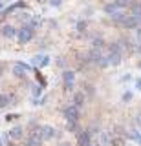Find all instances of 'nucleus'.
Here are the masks:
<instances>
[{
  "mask_svg": "<svg viewBox=\"0 0 141 146\" xmlns=\"http://www.w3.org/2000/svg\"><path fill=\"white\" fill-rule=\"evenodd\" d=\"M101 141L104 144H108V143H110V135H108L106 131H103V133H101Z\"/></svg>",
  "mask_w": 141,
  "mask_h": 146,
  "instance_id": "nucleus-18",
  "label": "nucleus"
},
{
  "mask_svg": "<svg viewBox=\"0 0 141 146\" xmlns=\"http://www.w3.org/2000/svg\"><path fill=\"white\" fill-rule=\"evenodd\" d=\"M59 146H72L70 143H62V144H59Z\"/></svg>",
  "mask_w": 141,
  "mask_h": 146,
  "instance_id": "nucleus-27",
  "label": "nucleus"
},
{
  "mask_svg": "<svg viewBox=\"0 0 141 146\" xmlns=\"http://www.w3.org/2000/svg\"><path fill=\"white\" fill-rule=\"evenodd\" d=\"M136 49H138V53H139V55H141V42H139V44H138V46H136Z\"/></svg>",
  "mask_w": 141,
  "mask_h": 146,
  "instance_id": "nucleus-24",
  "label": "nucleus"
},
{
  "mask_svg": "<svg viewBox=\"0 0 141 146\" xmlns=\"http://www.w3.org/2000/svg\"><path fill=\"white\" fill-rule=\"evenodd\" d=\"M86 97H88V95L84 93L83 90H79V91H75L74 93V106H77V108H84V104H86Z\"/></svg>",
  "mask_w": 141,
  "mask_h": 146,
  "instance_id": "nucleus-4",
  "label": "nucleus"
},
{
  "mask_svg": "<svg viewBox=\"0 0 141 146\" xmlns=\"http://www.w3.org/2000/svg\"><path fill=\"white\" fill-rule=\"evenodd\" d=\"M123 100H125V102H130V100H132V91H126V93H123Z\"/></svg>",
  "mask_w": 141,
  "mask_h": 146,
  "instance_id": "nucleus-19",
  "label": "nucleus"
},
{
  "mask_svg": "<svg viewBox=\"0 0 141 146\" xmlns=\"http://www.w3.org/2000/svg\"><path fill=\"white\" fill-rule=\"evenodd\" d=\"M62 113H64V119L68 122H77L81 119V110L77 106H74V104H72V106H66Z\"/></svg>",
  "mask_w": 141,
  "mask_h": 146,
  "instance_id": "nucleus-1",
  "label": "nucleus"
},
{
  "mask_svg": "<svg viewBox=\"0 0 141 146\" xmlns=\"http://www.w3.org/2000/svg\"><path fill=\"white\" fill-rule=\"evenodd\" d=\"M121 26L126 27V29H138V27H139V22H138V18H134L132 15H128V17H125V20L121 22Z\"/></svg>",
  "mask_w": 141,
  "mask_h": 146,
  "instance_id": "nucleus-6",
  "label": "nucleus"
},
{
  "mask_svg": "<svg viewBox=\"0 0 141 146\" xmlns=\"http://www.w3.org/2000/svg\"><path fill=\"white\" fill-rule=\"evenodd\" d=\"M136 31H138V38H139V42H141V27H138Z\"/></svg>",
  "mask_w": 141,
  "mask_h": 146,
  "instance_id": "nucleus-23",
  "label": "nucleus"
},
{
  "mask_svg": "<svg viewBox=\"0 0 141 146\" xmlns=\"http://www.w3.org/2000/svg\"><path fill=\"white\" fill-rule=\"evenodd\" d=\"M17 38H19L20 44H28L31 38H33V27L31 26H26V27H20L17 31Z\"/></svg>",
  "mask_w": 141,
  "mask_h": 146,
  "instance_id": "nucleus-2",
  "label": "nucleus"
},
{
  "mask_svg": "<svg viewBox=\"0 0 141 146\" xmlns=\"http://www.w3.org/2000/svg\"><path fill=\"white\" fill-rule=\"evenodd\" d=\"M62 4V0H49V6H53V7H59Z\"/></svg>",
  "mask_w": 141,
  "mask_h": 146,
  "instance_id": "nucleus-20",
  "label": "nucleus"
},
{
  "mask_svg": "<svg viewBox=\"0 0 141 146\" xmlns=\"http://www.w3.org/2000/svg\"><path fill=\"white\" fill-rule=\"evenodd\" d=\"M86 27H88V22H86V20H79V22L75 24V29L79 31V33H84Z\"/></svg>",
  "mask_w": 141,
  "mask_h": 146,
  "instance_id": "nucleus-14",
  "label": "nucleus"
},
{
  "mask_svg": "<svg viewBox=\"0 0 141 146\" xmlns=\"http://www.w3.org/2000/svg\"><path fill=\"white\" fill-rule=\"evenodd\" d=\"M13 100H15V99H13L11 95H7V93H2V95H0V108L4 110V108H7V106H9V104H15Z\"/></svg>",
  "mask_w": 141,
  "mask_h": 146,
  "instance_id": "nucleus-8",
  "label": "nucleus"
},
{
  "mask_svg": "<svg viewBox=\"0 0 141 146\" xmlns=\"http://www.w3.org/2000/svg\"><path fill=\"white\" fill-rule=\"evenodd\" d=\"M68 128H70V131H72V133H79V131H83V130H81V126H79V121H77V122H68Z\"/></svg>",
  "mask_w": 141,
  "mask_h": 146,
  "instance_id": "nucleus-13",
  "label": "nucleus"
},
{
  "mask_svg": "<svg viewBox=\"0 0 141 146\" xmlns=\"http://www.w3.org/2000/svg\"><path fill=\"white\" fill-rule=\"evenodd\" d=\"M136 121H138V124L141 126V113H139V115H138V119H136Z\"/></svg>",
  "mask_w": 141,
  "mask_h": 146,
  "instance_id": "nucleus-25",
  "label": "nucleus"
},
{
  "mask_svg": "<svg viewBox=\"0 0 141 146\" xmlns=\"http://www.w3.org/2000/svg\"><path fill=\"white\" fill-rule=\"evenodd\" d=\"M139 68H141V62H139Z\"/></svg>",
  "mask_w": 141,
  "mask_h": 146,
  "instance_id": "nucleus-29",
  "label": "nucleus"
},
{
  "mask_svg": "<svg viewBox=\"0 0 141 146\" xmlns=\"http://www.w3.org/2000/svg\"><path fill=\"white\" fill-rule=\"evenodd\" d=\"M77 144L79 146H92V135H90V131H79L77 133Z\"/></svg>",
  "mask_w": 141,
  "mask_h": 146,
  "instance_id": "nucleus-3",
  "label": "nucleus"
},
{
  "mask_svg": "<svg viewBox=\"0 0 141 146\" xmlns=\"http://www.w3.org/2000/svg\"><path fill=\"white\" fill-rule=\"evenodd\" d=\"M136 88L141 91V79H136Z\"/></svg>",
  "mask_w": 141,
  "mask_h": 146,
  "instance_id": "nucleus-22",
  "label": "nucleus"
},
{
  "mask_svg": "<svg viewBox=\"0 0 141 146\" xmlns=\"http://www.w3.org/2000/svg\"><path fill=\"white\" fill-rule=\"evenodd\" d=\"M4 9V0H0V11Z\"/></svg>",
  "mask_w": 141,
  "mask_h": 146,
  "instance_id": "nucleus-26",
  "label": "nucleus"
},
{
  "mask_svg": "<svg viewBox=\"0 0 141 146\" xmlns=\"http://www.w3.org/2000/svg\"><path fill=\"white\" fill-rule=\"evenodd\" d=\"M83 91H84L86 95H88V93H90V95H94V93H95V90H94V86H92V84H84V90H83Z\"/></svg>",
  "mask_w": 141,
  "mask_h": 146,
  "instance_id": "nucleus-17",
  "label": "nucleus"
},
{
  "mask_svg": "<svg viewBox=\"0 0 141 146\" xmlns=\"http://www.w3.org/2000/svg\"><path fill=\"white\" fill-rule=\"evenodd\" d=\"M117 9H119V7H117L116 6V2H108V4H104V7H103V11L104 13H106V15H114V13H116L117 11Z\"/></svg>",
  "mask_w": 141,
  "mask_h": 146,
  "instance_id": "nucleus-9",
  "label": "nucleus"
},
{
  "mask_svg": "<svg viewBox=\"0 0 141 146\" xmlns=\"http://www.w3.org/2000/svg\"><path fill=\"white\" fill-rule=\"evenodd\" d=\"M17 31H19V29H17L15 26H11V24L2 26V36H4V38H15Z\"/></svg>",
  "mask_w": 141,
  "mask_h": 146,
  "instance_id": "nucleus-7",
  "label": "nucleus"
},
{
  "mask_svg": "<svg viewBox=\"0 0 141 146\" xmlns=\"http://www.w3.org/2000/svg\"><path fill=\"white\" fill-rule=\"evenodd\" d=\"M138 141H139V143H141V133H139V139H138Z\"/></svg>",
  "mask_w": 141,
  "mask_h": 146,
  "instance_id": "nucleus-28",
  "label": "nucleus"
},
{
  "mask_svg": "<svg viewBox=\"0 0 141 146\" xmlns=\"http://www.w3.org/2000/svg\"><path fill=\"white\" fill-rule=\"evenodd\" d=\"M92 46H94L95 49H101L103 46H104V40H103V38H94V42H92Z\"/></svg>",
  "mask_w": 141,
  "mask_h": 146,
  "instance_id": "nucleus-16",
  "label": "nucleus"
},
{
  "mask_svg": "<svg viewBox=\"0 0 141 146\" xmlns=\"http://www.w3.org/2000/svg\"><path fill=\"white\" fill-rule=\"evenodd\" d=\"M9 137H11V139H20V137H22V128L20 126L11 128V130H9Z\"/></svg>",
  "mask_w": 141,
  "mask_h": 146,
  "instance_id": "nucleus-12",
  "label": "nucleus"
},
{
  "mask_svg": "<svg viewBox=\"0 0 141 146\" xmlns=\"http://www.w3.org/2000/svg\"><path fill=\"white\" fill-rule=\"evenodd\" d=\"M13 75H15L17 79H24V77H26V70H24V68H22L20 64H19V66H15V68H13Z\"/></svg>",
  "mask_w": 141,
  "mask_h": 146,
  "instance_id": "nucleus-11",
  "label": "nucleus"
},
{
  "mask_svg": "<svg viewBox=\"0 0 141 146\" xmlns=\"http://www.w3.org/2000/svg\"><path fill=\"white\" fill-rule=\"evenodd\" d=\"M33 95H35V97L40 95V88H39V86H33Z\"/></svg>",
  "mask_w": 141,
  "mask_h": 146,
  "instance_id": "nucleus-21",
  "label": "nucleus"
},
{
  "mask_svg": "<svg viewBox=\"0 0 141 146\" xmlns=\"http://www.w3.org/2000/svg\"><path fill=\"white\" fill-rule=\"evenodd\" d=\"M114 2H116V6L119 9H125L126 6H130V0H114Z\"/></svg>",
  "mask_w": 141,
  "mask_h": 146,
  "instance_id": "nucleus-15",
  "label": "nucleus"
},
{
  "mask_svg": "<svg viewBox=\"0 0 141 146\" xmlns=\"http://www.w3.org/2000/svg\"><path fill=\"white\" fill-rule=\"evenodd\" d=\"M62 80H64V82H75V71L64 70V71H62Z\"/></svg>",
  "mask_w": 141,
  "mask_h": 146,
  "instance_id": "nucleus-10",
  "label": "nucleus"
},
{
  "mask_svg": "<svg viewBox=\"0 0 141 146\" xmlns=\"http://www.w3.org/2000/svg\"><path fill=\"white\" fill-rule=\"evenodd\" d=\"M39 131H40V135H42L44 141H49V139H53V137L57 135V131L53 130L51 126H39Z\"/></svg>",
  "mask_w": 141,
  "mask_h": 146,
  "instance_id": "nucleus-5",
  "label": "nucleus"
},
{
  "mask_svg": "<svg viewBox=\"0 0 141 146\" xmlns=\"http://www.w3.org/2000/svg\"><path fill=\"white\" fill-rule=\"evenodd\" d=\"M0 86H2V82H0Z\"/></svg>",
  "mask_w": 141,
  "mask_h": 146,
  "instance_id": "nucleus-30",
  "label": "nucleus"
}]
</instances>
